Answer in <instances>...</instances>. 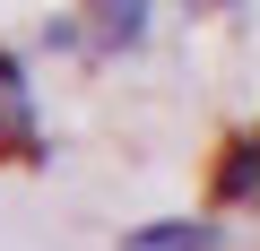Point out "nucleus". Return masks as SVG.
<instances>
[{
  "label": "nucleus",
  "instance_id": "nucleus-1",
  "mask_svg": "<svg viewBox=\"0 0 260 251\" xmlns=\"http://www.w3.org/2000/svg\"><path fill=\"white\" fill-rule=\"evenodd\" d=\"M148 18H156V0H87V35L104 52H139L148 44Z\"/></svg>",
  "mask_w": 260,
  "mask_h": 251
},
{
  "label": "nucleus",
  "instance_id": "nucleus-2",
  "mask_svg": "<svg viewBox=\"0 0 260 251\" xmlns=\"http://www.w3.org/2000/svg\"><path fill=\"white\" fill-rule=\"evenodd\" d=\"M217 199H225V208H251V199H260V121L225 139V156H217Z\"/></svg>",
  "mask_w": 260,
  "mask_h": 251
},
{
  "label": "nucleus",
  "instance_id": "nucleus-3",
  "mask_svg": "<svg viewBox=\"0 0 260 251\" xmlns=\"http://www.w3.org/2000/svg\"><path fill=\"white\" fill-rule=\"evenodd\" d=\"M0 148H35V87L9 52H0Z\"/></svg>",
  "mask_w": 260,
  "mask_h": 251
},
{
  "label": "nucleus",
  "instance_id": "nucleus-4",
  "mask_svg": "<svg viewBox=\"0 0 260 251\" xmlns=\"http://www.w3.org/2000/svg\"><path fill=\"white\" fill-rule=\"evenodd\" d=\"M121 251H217V225H200V217H156V225H139Z\"/></svg>",
  "mask_w": 260,
  "mask_h": 251
}]
</instances>
